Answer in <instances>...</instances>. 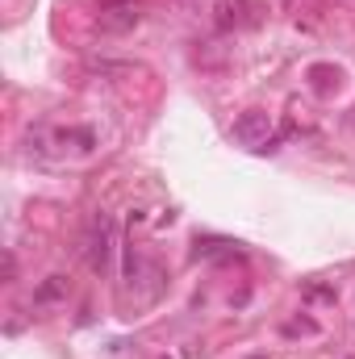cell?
Returning <instances> with one entry per match:
<instances>
[{"instance_id": "6da1fadb", "label": "cell", "mask_w": 355, "mask_h": 359, "mask_svg": "<svg viewBox=\"0 0 355 359\" xmlns=\"http://www.w3.org/2000/svg\"><path fill=\"white\" fill-rule=\"evenodd\" d=\"M142 21V4L138 0H105L96 8V29L100 34H130Z\"/></svg>"}, {"instance_id": "7a4b0ae2", "label": "cell", "mask_w": 355, "mask_h": 359, "mask_svg": "<svg viewBox=\"0 0 355 359\" xmlns=\"http://www.w3.org/2000/svg\"><path fill=\"white\" fill-rule=\"evenodd\" d=\"M267 138H272V117H267L264 109H247V113L234 121V142H239V147L264 151Z\"/></svg>"}, {"instance_id": "3957f363", "label": "cell", "mask_w": 355, "mask_h": 359, "mask_svg": "<svg viewBox=\"0 0 355 359\" xmlns=\"http://www.w3.org/2000/svg\"><path fill=\"white\" fill-rule=\"evenodd\" d=\"M109 259H113V217L100 213L92 222V234H88V264H92V271H105Z\"/></svg>"}, {"instance_id": "277c9868", "label": "cell", "mask_w": 355, "mask_h": 359, "mask_svg": "<svg viewBox=\"0 0 355 359\" xmlns=\"http://www.w3.org/2000/svg\"><path fill=\"white\" fill-rule=\"evenodd\" d=\"M217 25L230 29V25H255L260 21V0H217Z\"/></svg>"}, {"instance_id": "5b68a950", "label": "cell", "mask_w": 355, "mask_h": 359, "mask_svg": "<svg viewBox=\"0 0 355 359\" xmlns=\"http://www.w3.org/2000/svg\"><path fill=\"white\" fill-rule=\"evenodd\" d=\"M72 292V284H67V276H46V284L34 292V305H51V301H63Z\"/></svg>"}, {"instance_id": "8992f818", "label": "cell", "mask_w": 355, "mask_h": 359, "mask_svg": "<svg viewBox=\"0 0 355 359\" xmlns=\"http://www.w3.org/2000/svg\"><path fill=\"white\" fill-rule=\"evenodd\" d=\"M255 359H264V355H255Z\"/></svg>"}]
</instances>
